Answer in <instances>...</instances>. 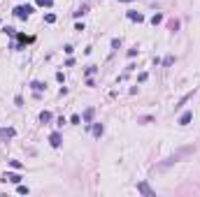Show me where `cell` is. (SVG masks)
<instances>
[{
	"instance_id": "277c9868",
	"label": "cell",
	"mask_w": 200,
	"mask_h": 197,
	"mask_svg": "<svg viewBox=\"0 0 200 197\" xmlns=\"http://www.w3.org/2000/svg\"><path fill=\"white\" fill-rule=\"evenodd\" d=\"M49 144L54 146V148H58L63 144V137H61V132H51V137H49Z\"/></svg>"
},
{
	"instance_id": "e0dca14e",
	"label": "cell",
	"mask_w": 200,
	"mask_h": 197,
	"mask_svg": "<svg viewBox=\"0 0 200 197\" xmlns=\"http://www.w3.org/2000/svg\"><path fill=\"white\" fill-rule=\"evenodd\" d=\"M163 21V14H154V16H151V23H154V26H156V23H161Z\"/></svg>"
},
{
	"instance_id": "ba28073f",
	"label": "cell",
	"mask_w": 200,
	"mask_h": 197,
	"mask_svg": "<svg viewBox=\"0 0 200 197\" xmlns=\"http://www.w3.org/2000/svg\"><path fill=\"white\" fill-rule=\"evenodd\" d=\"M128 19H131V21H144V16L142 14H140V12H128Z\"/></svg>"
},
{
	"instance_id": "9c48e42d",
	"label": "cell",
	"mask_w": 200,
	"mask_h": 197,
	"mask_svg": "<svg viewBox=\"0 0 200 197\" xmlns=\"http://www.w3.org/2000/svg\"><path fill=\"white\" fill-rule=\"evenodd\" d=\"M31 88H33V91H35V93H42V91H44V88H47V86H44V83H42V81H33V83H31Z\"/></svg>"
},
{
	"instance_id": "7402d4cb",
	"label": "cell",
	"mask_w": 200,
	"mask_h": 197,
	"mask_svg": "<svg viewBox=\"0 0 200 197\" xmlns=\"http://www.w3.org/2000/svg\"><path fill=\"white\" fill-rule=\"evenodd\" d=\"M16 193H19V195H28V188L26 186H19V188H16Z\"/></svg>"
},
{
	"instance_id": "3957f363",
	"label": "cell",
	"mask_w": 200,
	"mask_h": 197,
	"mask_svg": "<svg viewBox=\"0 0 200 197\" xmlns=\"http://www.w3.org/2000/svg\"><path fill=\"white\" fill-rule=\"evenodd\" d=\"M137 193H142L147 197H156V190H151L149 183H137Z\"/></svg>"
},
{
	"instance_id": "5b68a950",
	"label": "cell",
	"mask_w": 200,
	"mask_h": 197,
	"mask_svg": "<svg viewBox=\"0 0 200 197\" xmlns=\"http://www.w3.org/2000/svg\"><path fill=\"white\" fill-rule=\"evenodd\" d=\"M3 181H12V183H21V176L14 174V172H5L3 174Z\"/></svg>"
},
{
	"instance_id": "d4e9b609",
	"label": "cell",
	"mask_w": 200,
	"mask_h": 197,
	"mask_svg": "<svg viewBox=\"0 0 200 197\" xmlns=\"http://www.w3.org/2000/svg\"><path fill=\"white\" fill-rule=\"evenodd\" d=\"M121 3H131V0H121Z\"/></svg>"
},
{
	"instance_id": "ac0fdd59",
	"label": "cell",
	"mask_w": 200,
	"mask_h": 197,
	"mask_svg": "<svg viewBox=\"0 0 200 197\" xmlns=\"http://www.w3.org/2000/svg\"><path fill=\"white\" fill-rule=\"evenodd\" d=\"M96 70H98L96 65H89V67H86V74H89V77H91V74H96Z\"/></svg>"
},
{
	"instance_id": "cb8c5ba5",
	"label": "cell",
	"mask_w": 200,
	"mask_h": 197,
	"mask_svg": "<svg viewBox=\"0 0 200 197\" xmlns=\"http://www.w3.org/2000/svg\"><path fill=\"white\" fill-rule=\"evenodd\" d=\"M147 79H149V74H147V72H142V74L137 77V81H140V83H142V81H147Z\"/></svg>"
},
{
	"instance_id": "8992f818",
	"label": "cell",
	"mask_w": 200,
	"mask_h": 197,
	"mask_svg": "<svg viewBox=\"0 0 200 197\" xmlns=\"http://www.w3.org/2000/svg\"><path fill=\"white\" fill-rule=\"evenodd\" d=\"M191 121H193V111H184V114L179 116V121H177V123H179V125H189Z\"/></svg>"
},
{
	"instance_id": "44dd1931",
	"label": "cell",
	"mask_w": 200,
	"mask_h": 197,
	"mask_svg": "<svg viewBox=\"0 0 200 197\" xmlns=\"http://www.w3.org/2000/svg\"><path fill=\"white\" fill-rule=\"evenodd\" d=\"M161 63H163V65H172V63H175V58H172V56H168V58H163Z\"/></svg>"
},
{
	"instance_id": "30bf717a",
	"label": "cell",
	"mask_w": 200,
	"mask_h": 197,
	"mask_svg": "<svg viewBox=\"0 0 200 197\" xmlns=\"http://www.w3.org/2000/svg\"><path fill=\"white\" fill-rule=\"evenodd\" d=\"M191 98H193V93H189V95H184V98H181V100H179V104H175V109H181V107H184L186 102H189V100H191Z\"/></svg>"
},
{
	"instance_id": "7a4b0ae2",
	"label": "cell",
	"mask_w": 200,
	"mask_h": 197,
	"mask_svg": "<svg viewBox=\"0 0 200 197\" xmlns=\"http://www.w3.org/2000/svg\"><path fill=\"white\" fill-rule=\"evenodd\" d=\"M31 12H33L31 5H19V7H14V16H16V19H28Z\"/></svg>"
},
{
	"instance_id": "8fae6325",
	"label": "cell",
	"mask_w": 200,
	"mask_h": 197,
	"mask_svg": "<svg viewBox=\"0 0 200 197\" xmlns=\"http://www.w3.org/2000/svg\"><path fill=\"white\" fill-rule=\"evenodd\" d=\"M93 114H96V111H93V107H89V109L84 111V121H86V123H91V121H93Z\"/></svg>"
},
{
	"instance_id": "ffe728a7",
	"label": "cell",
	"mask_w": 200,
	"mask_h": 197,
	"mask_svg": "<svg viewBox=\"0 0 200 197\" xmlns=\"http://www.w3.org/2000/svg\"><path fill=\"white\" fill-rule=\"evenodd\" d=\"M44 19H47V23H56V14H47Z\"/></svg>"
},
{
	"instance_id": "7c38bea8",
	"label": "cell",
	"mask_w": 200,
	"mask_h": 197,
	"mask_svg": "<svg viewBox=\"0 0 200 197\" xmlns=\"http://www.w3.org/2000/svg\"><path fill=\"white\" fill-rule=\"evenodd\" d=\"M103 132H105L103 123H96V125H93V135H96V137H100V135H103Z\"/></svg>"
},
{
	"instance_id": "2e32d148",
	"label": "cell",
	"mask_w": 200,
	"mask_h": 197,
	"mask_svg": "<svg viewBox=\"0 0 200 197\" xmlns=\"http://www.w3.org/2000/svg\"><path fill=\"white\" fill-rule=\"evenodd\" d=\"M86 12H89V7H86V5H81V7L75 12V16H81V14H86Z\"/></svg>"
},
{
	"instance_id": "4fadbf2b",
	"label": "cell",
	"mask_w": 200,
	"mask_h": 197,
	"mask_svg": "<svg viewBox=\"0 0 200 197\" xmlns=\"http://www.w3.org/2000/svg\"><path fill=\"white\" fill-rule=\"evenodd\" d=\"M40 121H42V123H49L51 121V111H42V114H40Z\"/></svg>"
},
{
	"instance_id": "9a60e30c",
	"label": "cell",
	"mask_w": 200,
	"mask_h": 197,
	"mask_svg": "<svg viewBox=\"0 0 200 197\" xmlns=\"http://www.w3.org/2000/svg\"><path fill=\"white\" fill-rule=\"evenodd\" d=\"M70 123H72V125H79V123H81L79 114H72V116H70Z\"/></svg>"
},
{
	"instance_id": "5bb4252c",
	"label": "cell",
	"mask_w": 200,
	"mask_h": 197,
	"mask_svg": "<svg viewBox=\"0 0 200 197\" xmlns=\"http://www.w3.org/2000/svg\"><path fill=\"white\" fill-rule=\"evenodd\" d=\"M37 5H40V7H51L54 0H37Z\"/></svg>"
},
{
	"instance_id": "52a82bcc",
	"label": "cell",
	"mask_w": 200,
	"mask_h": 197,
	"mask_svg": "<svg viewBox=\"0 0 200 197\" xmlns=\"http://www.w3.org/2000/svg\"><path fill=\"white\" fill-rule=\"evenodd\" d=\"M14 135H16L14 128H3L0 130V139H9V137H14Z\"/></svg>"
},
{
	"instance_id": "d6986e66",
	"label": "cell",
	"mask_w": 200,
	"mask_h": 197,
	"mask_svg": "<svg viewBox=\"0 0 200 197\" xmlns=\"http://www.w3.org/2000/svg\"><path fill=\"white\" fill-rule=\"evenodd\" d=\"M9 165H12V167H14V169H21V167H23V165L19 162V160H9Z\"/></svg>"
},
{
	"instance_id": "6da1fadb",
	"label": "cell",
	"mask_w": 200,
	"mask_h": 197,
	"mask_svg": "<svg viewBox=\"0 0 200 197\" xmlns=\"http://www.w3.org/2000/svg\"><path fill=\"white\" fill-rule=\"evenodd\" d=\"M191 151H193V146H186V148H179V151H175V153H172V156H170V158H165V160H163L161 165H158V169H165V167L175 165V162H179V160L184 158V156H189Z\"/></svg>"
},
{
	"instance_id": "603a6c76",
	"label": "cell",
	"mask_w": 200,
	"mask_h": 197,
	"mask_svg": "<svg viewBox=\"0 0 200 197\" xmlns=\"http://www.w3.org/2000/svg\"><path fill=\"white\" fill-rule=\"evenodd\" d=\"M119 46H121V40L114 37V40H112V49H119Z\"/></svg>"
}]
</instances>
